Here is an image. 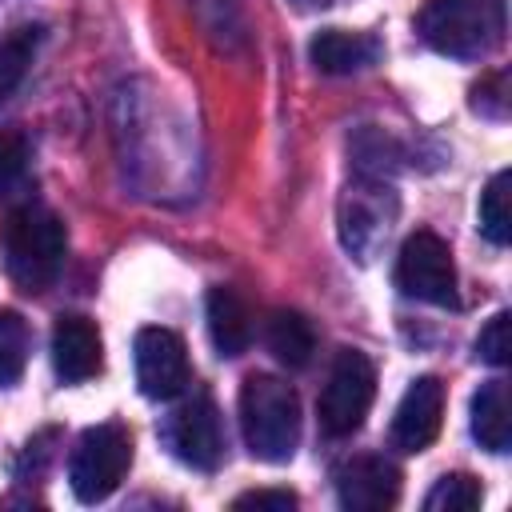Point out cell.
I'll return each instance as SVG.
<instances>
[{"instance_id":"obj_1","label":"cell","mask_w":512,"mask_h":512,"mask_svg":"<svg viewBox=\"0 0 512 512\" xmlns=\"http://www.w3.org/2000/svg\"><path fill=\"white\" fill-rule=\"evenodd\" d=\"M504 0H424L416 16L420 40L456 60H480L504 44Z\"/></svg>"},{"instance_id":"obj_2","label":"cell","mask_w":512,"mask_h":512,"mask_svg":"<svg viewBox=\"0 0 512 512\" xmlns=\"http://www.w3.org/2000/svg\"><path fill=\"white\" fill-rule=\"evenodd\" d=\"M0 248H4V268L24 292H44L60 268H64V248L68 232L56 212L44 204H24L8 212L0 224Z\"/></svg>"},{"instance_id":"obj_3","label":"cell","mask_w":512,"mask_h":512,"mask_svg":"<svg viewBox=\"0 0 512 512\" xmlns=\"http://www.w3.org/2000/svg\"><path fill=\"white\" fill-rule=\"evenodd\" d=\"M240 428L256 460L264 464L292 460L300 444V400L292 384L268 372H252L240 388Z\"/></svg>"},{"instance_id":"obj_4","label":"cell","mask_w":512,"mask_h":512,"mask_svg":"<svg viewBox=\"0 0 512 512\" xmlns=\"http://www.w3.org/2000/svg\"><path fill=\"white\" fill-rule=\"evenodd\" d=\"M128 464H132L128 428L124 424H96L76 440V448L68 456V484H72L80 504H100L120 488Z\"/></svg>"},{"instance_id":"obj_5","label":"cell","mask_w":512,"mask_h":512,"mask_svg":"<svg viewBox=\"0 0 512 512\" xmlns=\"http://www.w3.org/2000/svg\"><path fill=\"white\" fill-rule=\"evenodd\" d=\"M372 396H376V368L364 352L356 348H344L336 352L332 368H328V384L320 392V428L324 436L340 440V436H352L368 408H372Z\"/></svg>"},{"instance_id":"obj_6","label":"cell","mask_w":512,"mask_h":512,"mask_svg":"<svg viewBox=\"0 0 512 512\" xmlns=\"http://www.w3.org/2000/svg\"><path fill=\"white\" fill-rule=\"evenodd\" d=\"M396 288L412 300H424V304H440V308L456 304V264H452L448 244L436 232L420 228L400 244Z\"/></svg>"},{"instance_id":"obj_7","label":"cell","mask_w":512,"mask_h":512,"mask_svg":"<svg viewBox=\"0 0 512 512\" xmlns=\"http://www.w3.org/2000/svg\"><path fill=\"white\" fill-rule=\"evenodd\" d=\"M164 440L172 448L176 460H184L188 468L212 472L224 460V424L220 412L212 404L208 392H192L188 400H180L168 420H164Z\"/></svg>"},{"instance_id":"obj_8","label":"cell","mask_w":512,"mask_h":512,"mask_svg":"<svg viewBox=\"0 0 512 512\" xmlns=\"http://www.w3.org/2000/svg\"><path fill=\"white\" fill-rule=\"evenodd\" d=\"M136 384L148 400H172L188 388V352L172 328H140L132 344Z\"/></svg>"},{"instance_id":"obj_9","label":"cell","mask_w":512,"mask_h":512,"mask_svg":"<svg viewBox=\"0 0 512 512\" xmlns=\"http://www.w3.org/2000/svg\"><path fill=\"white\" fill-rule=\"evenodd\" d=\"M392 212H396L392 188H384L380 176H360L356 184H348V192L340 200V232H344V244L360 260H368V252L384 240Z\"/></svg>"},{"instance_id":"obj_10","label":"cell","mask_w":512,"mask_h":512,"mask_svg":"<svg viewBox=\"0 0 512 512\" xmlns=\"http://www.w3.org/2000/svg\"><path fill=\"white\" fill-rule=\"evenodd\" d=\"M336 500L348 512H384L400 500V468L384 456H352L336 468Z\"/></svg>"},{"instance_id":"obj_11","label":"cell","mask_w":512,"mask_h":512,"mask_svg":"<svg viewBox=\"0 0 512 512\" xmlns=\"http://www.w3.org/2000/svg\"><path fill=\"white\" fill-rule=\"evenodd\" d=\"M444 424V384L436 376H420L396 404L392 416V444L400 452H424Z\"/></svg>"},{"instance_id":"obj_12","label":"cell","mask_w":512,"mask_h":512,"mask_svg":"<svg viewBox=\"0 0 512 512\" xmlns=\"http://www.w3.org/2000/svg\"><path fill=\"white\" fill-rule=\"evenodd\" d=\"M100 328L88 316H60L52 328V368L64 384H80L100 372L104 364Z\"/></svg>"},{"instance_id":"obj_13","label":"cell","mask_w":512,"mask_h":512,"mask_svg":"<svg viewBox=\"0 0 512 512\" xmlns=\"http://www.w3.org/2000/svg\"><path fill=\"white\" fill-rule=\"evenodd\" d=\"M308 56L320 72L328 76H348V72H364L380 60V40L368 32H344V28H324L312 36Z\"/></svg>"},{"instance_id":"obj_14","label":"cell","mask_w":512,"mask_h":512,"mask_svg":"<svg viewBox=\"0 0 512 512\" xmlns=\"http://www.w3.org/2000/svg\"><path fill=\"white\" fill-rule=\"evenodd\" d=\"M204 316H208L212 348L220 356L236 360V356L248 352V344H252V320H248L244 300L232 288H212L208 300H204Z\"/></svg>"},{"instance_id":"obj_15","label":"cell","mask_w":512,"mask_h":512,"mask_svg":"<svg viewBox=\"0 0 512 512\" xmlns=\"http://www.w3.org/2000/svg\"><path fill=\"white\" fill-rule=\"evenodd\" d=\"M472 436L488 452H508L512 444V408H508V384L488 380L472 396Z\"/></svg>"},{"instance_id":"obj_16","label":"cell","mask_w":512,"mask_h":512,"mask_svg":"<svg viewBox=\"0 0 512 512\" xmlns=\"http://www.w3.org/2000/svg\"><path fill=\"white\" fill-rule=\"evenodd\" d=\"M264 344H268V352H272L284 368H304V364L312 360V352H316V332H312L308 316L280 308V312L268 316Z\"/></svg>"},{"instance_id":"obj_17","label":"cell","mask_w":512,"mask_h":512,"mask_svg":"<svg viewBox=\"0 0 512 512\" xmlns=\"http://www.w3.org/2000/svg\"><path fill=\"white\" fill-rule=\"evenodd\" d=\"M36 44H40V28L36 24H20L8 36H0V104L24 84L28 64L36 56Z\"/></svg>"},{"instance_id":"obj_18","label":"cell","mask_w":512,"mask_h":512,"mask_svg":"<svg viewBox=\"0 0 512 512\" xmlns=\"http://www.w3.org/2000/svg\"><path fill=\"white\" fill-rule=\"evenodd\" d=\"M508 188H512V172H496L480 192V232L496 248H504L512 240V208H508L512 192Z\"/></svg>"},{"instance_id":"obj_19","label":"cell","mask_w":512,"mask_h":512,"mask_svg":"<svg viewBox=\"0 0 512 512\" xmlns=\"http://www.w3.org/2000/svg\"><path fill=\"white\" fill-rule=\"evenodd\" d=\"M28 344H32V336H28L24 316L12 308H0V388L20 380V372L28 364Z\"/></svg>"},{"instance_id":"obj_20","label":"cell","mask_w":512,"mask_h":512,"mask_svg":"<svg viewBox=\"0 0 512 512\" xmlns=\"http://www.w3.org/2000/svg\"><path fill=\"white\" fill-rule=\"evenodd\" d=\"M480 500H484L480 480L468 472H452L432 484V492L424 496V508L428 512H472V508H480Z\"/></svg>"},{"instance_id":"obj_21","label":"cell","mask_w":512,"mask_h":512,"mask_svg":"<svg viewBox=\"0 0 512 512\" xmlns=\"http://www.w3.org/2000/svg\"><path fill=\"white\" fill-rule=\"evenodd\" d=\"M28 172V140L16 128H0V196H8Z\"/></svg>"},{"instance_id":"obj_22","label":"cell","mask_w":512,"mask_h":512,"mask_svg":"<svg viewBox=\"0 0 512 512\" xmlns=\"http://www.w3.org/2000/svg\"><path fill=\"white\" fill-rule=\"evenodd\" d=\"M476 356L484 360V364H492V368H504L508 360H512V336H508V312H496L484 328H480V336H476Z\"/></svg>"},{"instance_id":"obj_23","label":"cell","mask_w":512,"mask_h":512,"mask_svg":"<svg viewBox=\"0 0 512 512\" xmlns=\"http://www.w3.org/2000/svg\"><path fill=\"white\" fill-rule=\"evenodd\" d=\"M232 508H272V512H288V508H296V496H292L288 488H256V492L236 496Z\"/></svg>"},{"instance_id":"obj_24","label":"cell","mask_w":512,"mask_h":512,"mask_svg":"<svg viewBox=\"0 0 512 512\" xmlns=\"http://www.w3.org/2000/svg\"><path fill=\"white\" fill-rule=\"evenodd\" d=\"M476 112H488V116H504V76H488L484 84H476V100H472Z\"/></svg>"},{"instance_id":"obj_25","label":"cell","mask_w":512,"mask_h":512,"mask_svg":"<svg viewBox=\"0 0 512 512\" xmlns=\"http://www.w3.org/2000/svg\"><path fill=\"white\" fill-rule=\"evenodd\" d=\"M300 8H324V4H332V0H296Z\"/></svg>"}]
</instances>
